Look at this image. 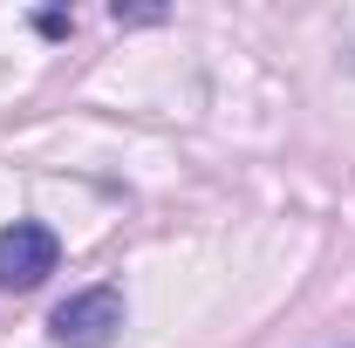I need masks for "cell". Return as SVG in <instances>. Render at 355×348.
I'll return each instance as SVG.
<instances>
[{
	"instance_id": "cell-1",
	"label": "cell",
	"mask_w": 355,
	"mask_h": 348,
	"mask_svg": "<svg viewBox=\"0 0 355 348\" xmlns=\"http://www.w3.org/2000/svg\"><path fill=\"white\" fill-rule=\"evenodd\" d=\"M116 328H123V294L116 287H83V294H69V301L48 314L55 348H110Z\"/></svg>"
},
{
	"instance_id": "cell-2",
	"label": "cell",
	"mask_w": 355,
	"mask_h": 348,
	"mask_svg": "<svg viewBox=\"0 0 355 348\" xmlns=\"http://www.w3.org/2000/svg\"><path fill=\"white\" fill-rule=\"evenodd\" d=\"M55 266H62V239L48 232L42 218H14V225L0 232V287H7V294L42 287Z\"/></svg>"
}]
</instances>
